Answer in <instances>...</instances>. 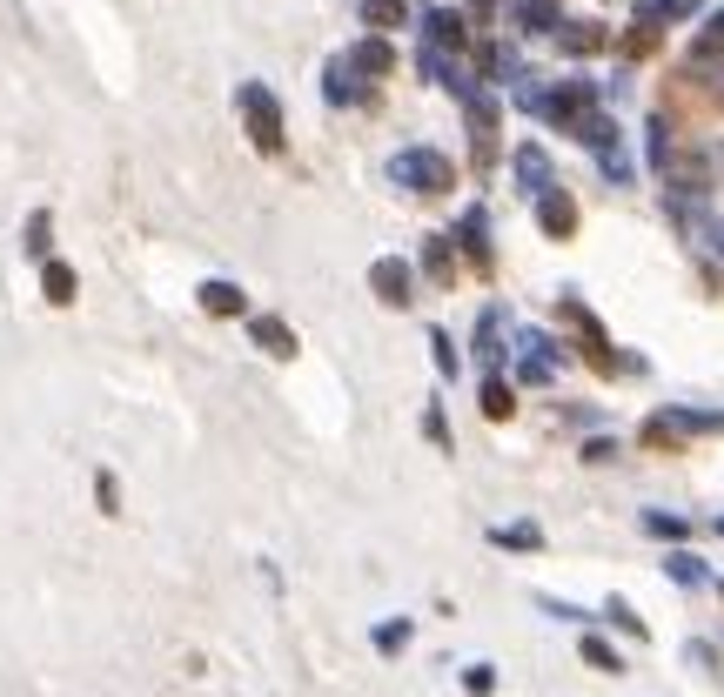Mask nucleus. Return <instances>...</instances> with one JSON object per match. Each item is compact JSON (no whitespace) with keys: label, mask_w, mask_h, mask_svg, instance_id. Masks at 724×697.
Masks as SVG:
<instances>
[{"label":"nucleus","mask_w":724,"mask_h":697,"mask_svg":"<svg viewBox=\"0 0 724 697\" xmlns=\"http://www.w3.org/2000/svg\"><path fill=\"white\" fill-rule=\"evenodd\" d=\"M389 181H396V188H416V195H450L456 168L436 155V148H409V155L389 161Z\"/></svg>","instance_id":"f257e3e1"},{"label":"nucleus","mask_w":724,"mask_h":697,"mask_svg":"<svg viewBox=\"0 0 724 697\" xmlns=\"http://www.w3.org/2000/svg\"><path fill=\"white\" fill-rule=\"evenodd\" d=\"M242 121H249V135H255V148H262V155H275V148H282V108H275V94L262 88V81H249V88H242Z\"/></svg>","instance_id":"f03ea898"},{"label":"nucleus","mask_w":724,"mask_h":697,"mask_svg":"<svg viewBox=\"0 0 724 697\" xmlns=\"http://www.w3.org/2000/svg\"><path fill=\"white\" fill-rule=\"evenodd\" d=\"M369 282H376V295H383L389 309H409V302H416V269H409L403 255H383V262L369 269Z\"/></svg>","instance_id":"7ed1b4c3"},{"label":"nucleus","mask_w":724,"mask_h":697,"mask_svg":"<svg viewBox=\"0 0 724 697\" xmlns=\"http://www.w3.org/2000/svg\"><path fill=\"white\" fill-rule=\"evenodd\" d=\"M537 222L550 242H570L577 235V202H570L564 188H550V195H537Z\"/></svg>","instance_id":"20e7f679"},{"label":"nucleus","mask_w":724,"mask_h":697,"mask_svg":"<svg viewBox=\"0 0 724 697\" xmlns=\"http://www.w3.org/2000/svg\"><path fill=\"white\" fill-rule=\"evenodd\" d=\"M249 336H255V349H269L275 362L295 356V329L282 322V315H249Z\"/></svg>","instance_id":"39448f33"},{"label":"nucleus","mask_w":724,"mask_h":697,"mask_svg":"<svg viewBox=\"0 0 724 697\" xmlns=\"http://www.w3.org/2000/svg\"><path fill=\"white\" fill-rule=\"evenodd\" d=\"M41 295L54 302V309H68L74 295H81V275H74L68 262H54V255H47V262H41Z\"/></svg>","instance_id":"423d86ee"},{"label":"nucleus","mask_w":724,"mask_h":697,"mask_svg":"<svg viewBox=\"0 0 724 697\" xmlns=\"http://www.w3.org/2000/svg\"><path fill=\"white\" fill-rule=\"evenodd\" d=\"M456 242L470 248V262H476V269H490V215H483V208H470V215H463Z\"/></svg>","instance_id":"0eeeda50"},{"label":"nucleus","mask_w":724,"mask_h":697,"mask_svg":"<svg viewBox=\"0 0 724 697\" xmlns=\"http://www.w3.org/2000/svg\"><path fill=\"white\" fill-rule=\"evenodd\" d=\"M517 181L530 195H550V161H543V148H517Z\"/></svg>","instance_id":"6e6552de"},{"label":"nucleus","mask_w":724,"mask_h":697,"mask_svg":"<svg viewBox=\"0 0 724 697\" xmlns=\"http://www.w3.org/2000/svg\"><path fill=\"white\" fill-rule=\"evenodd\" d=\"M202 309L208 315H249V302H242L235 282H202Z\"/></svg>","instance_id":"1a4fd4ad"},{"label":"nucleus","mask_w":724,"mask_h":697,"mask_svg":"<svg viewBox=\"0 0 724 697\" xmlns=\"http://www.w3.org/2000/svg\"><path fill=\"white\" fill-rule=\"evenodd\" d=\"M21 248L27 255H34V262H47V255H54V215H27V235H21Z\"/></svg>","instance_id":"9d476101"},{"label":"nucleus","mask_w":724,"mask_h":697,"mask_svg":"<svg viewBox=\"0 0 724 697\" xmlns=\"http://www.w3.org/2000/svg\"><path fill=\"white\" fill-rule=\"evenodd\" d=\"M423 269H430V282H443V289L456 282V255H450V242H443V235H430V242H423Z\"/></svg>","instance_id":"9b49d317"},{"label":"nucleus","mask_w":724,"mask_h":697,"mask_svg":"<svg viewBox=\"0 0 724 697\" xmlns=\"http://www.w3.org/2000/svg\"><path fill=\"white\" fill-rule=\"evenodd\" d=\"M483 416H490V423H510V416H517V396H510V383H497V376L483 383Z\"/></svg>","instance_id":"f8f14e48"},{"label":"nucleus","mask_w":724,"mask_h":697,"mask_svg":"<svg viewBox=\"0 0 724 697\" xmlns=\"http://www.w3.org/2000/svg\"><path fill=\"white\" fill-rule=\"evenodd\" d=\"M664 577H671V584H684V590H698V584H704V563L691 557V550H671V557H664Z\"/></svg>","instance_id":"ddd939ff"},{"label":"nucleus","mask_w":724,"mask_h":697,"mask_svg":"<svg viewBox=\"0 0 724 697\" xmlns=\"http://www.w3.org/2000/svg\"><path fill=\"white\" fill-rule=\"evenodd\" d=\"M476 356H483V362H503V315H497V309L483 315V329H476Z\"/></svg>","instance_id":"4468645a"},{"label":"nucleus","mask_w":724,"mask_h":697,"mask_svg":"<svg viewBox=\"0 0 724 697\" xmlns=\"http://www.w3.org/2000/svg\"><path fill=\"white\" fill-rule=\"evenodd\" d=\"M497 543H503V550H537V543H543V530H537V523H503V530H497Z\"/></svg>","instance_id":"2eb2a0df"},{"label":"nucleus","mask_w":724,"mask_h":697,"mask_svg":"<svg viewBox=\"0 0 724 697\" xmlns=\"http://www.w3.org/2000/svg\"><path fill=\"white\" fill-rule=\"evenodd\" d=\"M389 61H396V54H389V41H362V47H356V68H362V74H389Z\"/></svg>","instance_id":"dca6fc26"},{"label":"nucleus","mask_w":724,"mask_h":697,"mask_svg":"<svg viewBox=\"0 0 724 697\" xmlns=\"http://www.w3.org/2000/svg\"><path fill=\"white\" fill-rule=\"evenodd\" d=\"M577 651H584V664H590V671H624V664H617V651L604 644V637H584Z\"/></svg>","instance_id":"f3484780"},{"label":"nucleus","mask_w":724,"mask_h":697,"mask_svg":"<svg viewBox=\"0 0 724 697\" xmlns=\"http://www.w3.org/2000/svg\"><path fill=\"white\" fill-rule=\"evenodd\" d=\"M403 644H409V617H389V624L376 630V651H389V657H396Z\"/></svg>","instance_id":"a211bd4d"},{"label":"nucleus","mask_w":724,"mask_h":697,"mask_svg":"<svg viewBox=\"0 0 724 697\" xmlns=\"http://www.w3.org/2000/svg\"><path fill=\"white\" fill-rule=\"evenodd\" d=\"M564 47H570V54H590V47H604V27L577 21V27H570V34H564Z\"/></svg>","instance_id":"6ab92c4d"},{"label":"nucleus","mask_w":724,"mask_h":697,"mask_svg":"<svg viewBox=\"0 0 724 697\" xmlns=\"http://www.w3.org/2000/svg\"><path fill=\"white\" fill-rule=\"evenodd\" d=\"M463 691H470V697L497 691V671H490V664H470V671H463Z\"/></svg>","instance_id":"aec40b11"},{"label":"nucleus","mask_w":724,"mask_h":697,"mask_svg":"<svg viewBox=\"0 0 724 697\" xmlns=\"http://www.w3.org/2000/svg\"><path fill=\"white\" fill-rule=\"evenodd\" d=\"M430 41H443V47H456V41H463V27H456V14H430Z\"/></svg>","instance_id":"412c9836"},{"label":"nucleus","mask_w":724,"mask_h":697,"mask_svg":"<svg viewBox=\"0 0 724 697\" xmlns=\"http://www.w3.org/2000/svg\"><path fill=\"white\" fill-rule=\"evenodd\" d=\"M611 624H617V630H631V637H644V617H637L624 597H611Z\"/></svg>","instance_id":"4be33fe9"},{"label":"nucleus","mask_w":724,"mask_h":697,"mask_svg":"<svg viewBox=\"0 0 724 697\" xmlns=\"http://www.w3.org/2000/svg\"><path fill=\"white\" fill-rule=\"evenodd\" d=\"M94 496H101V510H108V517H121V490H114V476H108V470L94 476Z\"/></svg>","instance_id":"5701e85b"},{"label":"nucleus","mask_w":724,"mask_h":697,"mask_svg":"<svg viewBox=\"0 0 724 697\" xmlns=\"http://www.w3.org/2000/svg\"><path fill=\"white\" fill-rule=\"evenodd\" d=\"M644 530H651V537H684V523L664 517V510H651V517H644Z\"/></svg>","instance_id":"b1692460"},{"label":"nucleus","mask_w":724,"mask_h":697,"mask_svg":"<svg viewBox=\"0 0 724 697\" xmlns=\"http://www.w3.org/2000/svg\"><path fill=\"white\" fill-rule=\"evenodd\" d=\"M430 349H436V369H443V376H456V349H450V336H443V329L430 336Z\"/></svg>","instance_id":"393cba45"},{"label":"nucleus","mask_w":724,"mask_h":697,"mask_svg":"<svg viewBox=\"0 0 724 697\" xmlns=\"http://www.w3.org/2000/svg\"><path fill=\"white\" fill-rule=\"evenodd\" d=\"M423 429H430L436 450H450V423H443V409H430V416H423Z\"/></svg>","instance_id":"a878e982"},{"label":"nucleus","mask_w":724,"mask_h":697,"mask_svg":"<svg viewBox=\"0 0 724 697\" xmlns=\"http://www.w3.org/2000/svg\"><path fill=\"white\" fill-rule=\"evenodd\" d=\"M396 14H403V0H369V21H376V27H389Z\"/></svg>","instance_id":"bb28decb"},{"label":"nucleus","mask_w":724,"mask_h":697,"mask_svg":"<svg viewBox=\"0 0 724 697\" xmlns=\"http://www.w3.org/2000/svg\"><path fill=\"white\" fill-rule=\"evenodd\" d=\"M718 537H724V523H718Z\"/></svg>","instance_id":"cd10ccee"},{"label":"nucleus","mask_w":724,"mask_h":697,"mask_svg":"<svg viewBox=\"0 0 724 697\" xmlns=\"http://www.w3.org/2000/svg\"><path fill=\"white\" fill-rule=\"evenodd\" d=\"M718 590H724V584H718Z\"/></svg>","instance_id":"c85d7f7f"}]
</instances>
